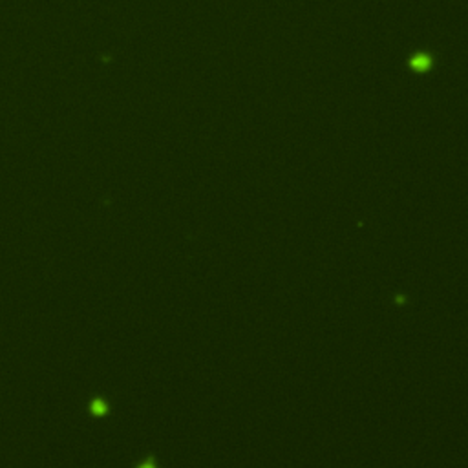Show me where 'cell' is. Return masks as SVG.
<instances>
[{
	"instance_id": "3957f363",
	"label": "cell",
	"mask_w": 468,
	"mask_h": 468,
	"mask_svg": "<svg viewBox=\"0 0 468 468\" xmlns=\"http://www.w3.org/2000/svg\"><path fill=\"white\" fill-rule=\"evenodd\" d=\"M138 468H157V465H156V459H154V456H148L146 459H144L141 465H139Z\"/></svg>"
},
{
	"instance_id": "6da1fadb",
	"label": "cell",
	"mask_w": 468,
	"mask_h": 468,
	"mask_svg": "<svg viewBox=\"0 0 468 468\" xmlns=\"http://www.w3.org/2000/svg\"><path fill=\"white\" fill-rule=\"evenodd\" d=\"M92 412L95 415H104L108 414V404L102 401V399H95L94 404H92Z\"/></svg>"
},
{
	"instance_id": "7a4b0ae2",
	"label": "cell",
	"mask_w": 468,
	"mask_h": 468,
	"mask_svg": "<svg viewBox=\"0 0 468 468\" xmlns=\"http://www.w3.org/2000/svg\"><path fill=\"white\" fill-rule=\"evenodd\" d=\"M428 62H430V59L426 55H417L415 59H412V66L417 68V70H424L428 66Z\"/></svg>"
}]
</instances>
